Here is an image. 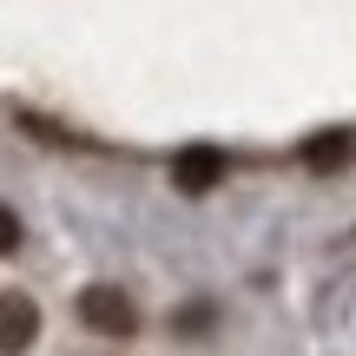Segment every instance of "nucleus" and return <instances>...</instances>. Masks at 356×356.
I'll use <instances>...</instances> for the list:
<instances>
[{"mask_svg": "<svg viewBox=\"0 0 356 356\" xmlns=\"http://www.w3.org/2000/svg\"><path fill=\"white\" fill-rule=\"evenodd\" d=\"M79 317H86V330H99V337H132V330H139L132 297L113 291V284H92V291L79 297Z\"/></svg>", "mask_w": 356, "mask_h": 356, "instance_id": "nucleus-1", "label": "nucleus"}, {"mask_svg": "<svg viewBox=\"0 0 356 356\" xmlns=\"http://www.w3.org/2000/svg\"><path fill=\"white\" fill-rule=\"evenodd\" d=\"M33 337H40L33 297L7 291V297H0V356H26V350H33Z\"/></svg>", "mask_w": 356, "mask_h": 356, "instance_id": "nucleus-2", "label": "nucleus"}, {"mask_svg": "<svg viewBox=\"0 0 356 356\" xmlns=\"http://www.w3.org/2000/svg\"><path fill=\"white\" fill-rule=\"evenodd\" d=\"M218 178H225V159H218L211 145H185V152L172 159V185L185 191V198H204Z\"/></svg>", "mask_w": 356, "mask_h": 356, "instance_id": "nucleus-3", "label": "nucleus"}, {"mask_svg": "<svg viewBox=\"0 0 356 356\" xmlns=\"http://www.w3.org/2000/svg\"><path fill=\"white\" fill-rule=\"evenodd\" d=\"M350 159V132H317V139L304 145V165L310 172H337Z\"/></svg>", "mask_w": 356, "mask_h": 356, "instance_id": "nucleus-4", "label": "nucleus"}, {"mask_svg": "<svg viewBox=\"0 0 356 356\" xmlns=\"http://www.w3.org/2000/svg\"><path fill=\"white\" fill-rule=\"evenodd\" d=\"M20 251V218H13V204H0V257Z\"/></svg>", "mask_w": 356, "mask_h": 356, "instance_id": "nucleus-5", "label": "nucleus"}]
</instances>
